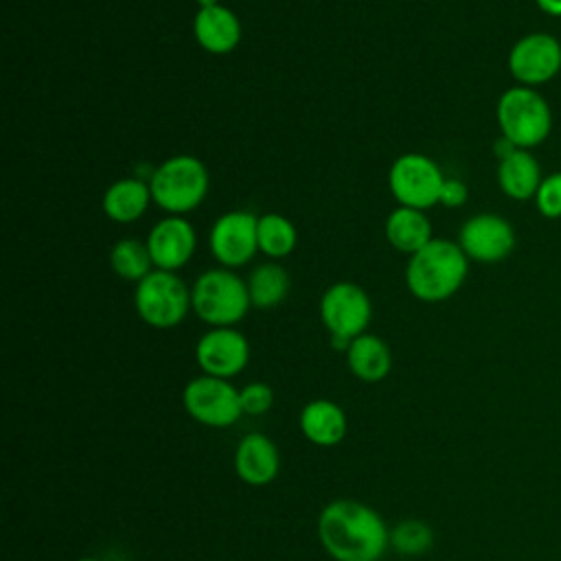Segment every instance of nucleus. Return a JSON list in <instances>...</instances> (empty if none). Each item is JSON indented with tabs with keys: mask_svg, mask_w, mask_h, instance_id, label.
Masks as SVG:
<instances>
[{
	"mask_svg": "<svg viewBox=\"0 0 561 561\" xmlns=\"http://www.w3.org/2000/svg\"><path fill=\"white\" fill-rule=\"evenodd\" d=\"M318 537L335 561H379L390 546L381 515L357 500L329 502L318 517Z\"/></svg>",
	"mask_w": 561,
	"mask_h": 561,
	"instance_id": "1",
	"label": "nucleus"
},
{
	"mask_svg": "<svg viewBox=\"0 0 561 561\" xmlns=\"http://www.w3.org/2000/svg\"><path fill=\"white\" fill-rule=\"evenodd\" d=\"M467 272L469 259L458 241L434 237L419 252L410 254L405 285L414 298L423 302H440L462 287Z\"/></svg>",
	"mask_w": 561,
	"mask_h": 561,
	"instance_id": "2",
	"label": "nucleus"
},
{
	"mask_svg": "<svg viewBox=\"0 0 561 561\" xmlns=\"http://www.w3.org/2000/svg\"><path fill=\"white\" fill-rule=\"evenodd\" d=\"M191 307L210 327H234L252 307L248 283L228 267L204 270L191 287Z\"/></svg>",
	"mask_w": 561,
	"mask_h": 561,
	"instance_id": "3",
	"label": "nucleus"
},
{
	"mask_svg": "<svg viewBox=\"0 0 561 561\" xmlns=\"http://www.w3.org/2000/svg\"><path fill=\"white\" fill-rule=\"evenodd\" d=\"M210 186L206 164L188 153H178L162 160L151 180V197L169 215H184L195 210Z\"/></svg>",
	"mask_w": 561,
	"mask_h": 561,
	"instance_id": "4",
	"label": "nucleus"
},
{
	"mask_svg": "<svg viewBox=\"0 0 561 561\" xmlns=\"http://www.w3.org/2000/svg\"><path fill=\"white\" fill-rule=\"evenodd\" d=\"M495 118L502 136L517 149H533L552 131V110L548 101L528 85L504 90L497 99Z\"/></svg>",
	"mask_w": 561,
	"mask_h": 561,
	"instance_id": "5",
	"label": "nucleus"
},
{
	"mask_svg": "<svg viewBox=\"0 0 561 561\" xmlns=\"http://www.w3.org/2000/svg\"><path fill=\"white\" fill-rule=\"evenodd\" d=\"M134 307L138 318L153 329L178 327L191 307V287L167 270H151L134 289Z\"/></svg>",
	"mask_w": 561,
	"mask_h": 561,
	"instance_id": "6",
	"label": "nucleus"
},
{
	"mask_svg": "<svg viewBox=\"0 0 561 561\" xmlns=\"http://www.w3.org/2000/svg\"><path fill=\"white\" fill-rule=\"evenodd\" d=\"M445 175L425 153H403L388 169V186L399 206L427 210L440 199Z\"/></svg>",
	"mask_w": 561,
	"mask_h": 561,
	"instance_id": "7",
	"label": "nucleus"
},
{
	"mask_svg": "<svg viewBox=\"0 0 561 561\" xmlns=\"http://www.w3.org/2000/svg\"><path fill=\"white\" fill-rule=\"evenodd\" d=\"M182 403L188 416L206 427H230L243 414L239 390L228 379L210 375L191 379L182 390Z\"/></svg>",
	"mask_w": 561,
	"mask_h": 561,
	"instance_id": "8",
	"label": "nucleus"
},
{
	"mask_svg": "<svg viewBox=\"0 0 561 561\" xmlns=\"http://www.w3.org/2000/svg\"><path fill=\"white\" fill-rule=\"evenodd\" d=\"M320 318L329 335L353 340L366 333L373 318V305L364 287L351 280L333 283L320 298Z\"/></svg>",
	"mask_w": 561,
	"mask_h": 561,
	"instance_id": "9",
	"label": "nucleus"
},
{
	"mask_svg": "<svg viewBox=\"0 0 561 561\" xmlns=\"http://www.w3.org/2000/svg\"><path fill=\"white\" fill-rule=\"evenodd\" d=\"M506 64L517 85H543L561 70V42L550 33H528L511 46Z\"/></svg>",
	"mask_w": 561,
	"mask_h": 561,
	"instance_id": "10",
	"label": "nucleus"
},
{
	"mask_svg": "<svg viewBox=\"0 0 561 561\" xmlns=\"http://www.w3.org/2000/svg\"><path fill=\"white\" fill-rule=\"evenodd\" d=\"M259 215L250 210H228L215 219L208 232V245L221 267L234 270L252 261L259 252Z\"/></svg>",
	"mask_w": 561,
	"mask_h": 561,
	"instance_id": "11",
	"label": "nucleus"
},
{
	"mask_svg": "<svg viewBox=\"0 0 561 561\" xmlns=\"http://www.w3.org/2000/svg\"><path fill=\"white\" fill-rule=\"evenodd\" d=\"M458 245L469 261L500 263L515 248V230L502 215L478 213L462 224Z\"/></svg>",
	"mask_w": 561,
	"mask_h": 561,
	"instance_id": "12",
	"label": "nucleus"
},
{
	"mask_svg": "<svg viewBox=\"0 0 561 561\" xmlns=\"http://www.w3.org/2000/svg\"><path fill=\"white\" fill-rule=\"evenodd\" d=\"M195 359L204 375L230 379L250 359V344L234 327H210L195 344Z\"/></svg>",
	"mask_w": 561,
	"mask_h": 561,
	"instance_id": "13",
	"label": "nucleus"
},
{
	"mask_svg": "<svg viewBox=\"0 0 561 561\" xmlns=\"http://www.w3.org/2000/svg\"><path fill=\"white\" fill-rule=\"evenodd\" d=\"M145 243L149 248L153 267L178 272L195 254L197 234L193 224L182 215H167L151 226Z\"/></svg>",
	"mask_w": 561,
	"mask_h": 561,
	"instance_id": "14",
	"label": "nucleus"
},
{
	"mask_svg": "<svg viewBox=\"0 0 561 561\" xmlns=\"http://www.w3.org/2000/svg\"><path fill=\"white\" fill-rule=\"evenodd\" d=\"M280 469V454L274 440L261 432L245 434L234 449V471L252 486L270 484Z\"/></svg>",
	"mask_w": 561,
	"mask_h": 561,
	"instance_id": "15",
	"label": "nucleus"
},
{
	"mask_svg": "<svg viewBox=\"0 0 561 561\" xmlns=\"http://www.w3.org/2000/svg\"><path fill=\"white\" fill-rule=\"evenodd\" d=\"M193 35L206 53L226 55L241 42V22L232 9L219 2L199 7L193 18Z\"/></svg>",
	"mask_w": 561,
	"mask_h": 561,
	"instance_id": "16",
	"label": "nucleus"
},
{
	"mask_svg": "<svg viewBox=\"0 0 561 561\" xmlns=\"http://www.w3.org/2000/svg\"><path fill=\"white\" fill-rule=\"evenodd\" d=\"M300 432L318 447H333L346 436V414L331 399H313L305 403L298 416Z\"/></svg>",
	"mask_w": 561,
	"mask_h": 561,
	"instance_id": "17",
	"label": "nucleus"
},
{
	"mask_svg": "<svg viewBox=\"0 0 561 561\" xmlns=\"http://www.w3.org/2000/svg\"><path fill=\"white\" fill-rule=\"evenodd\" d=\"M153 202L149 182L131 175L112 182L103 193V213L116 224H134Z\"/></svg>",
	"mask_w": 561,
	"mask_h": 561,
	"instance_id": "18",
	"label": "nucleus"
},
{
	"mask_svg": "<svg viewBox=\"0 0 561 561\" xmlns=\"http://www.w3.org/2000/svg\"><path fill=\"white\" fill-rule=\"evenodd\" d=\"M541 180L539 162L528 149H515L497 160V184L502 193L515 202L533 199Z\"/></svg>",
	"mask_w": 561,
	"mask_h": 561,
	"instance_id": "19",
	"label": "nucleus"
},
{
	"mask_svg": "<svg viewBox=\"0 0 561 561\" xmlns=\"http://www.w3.org/2000/svg\"><path fill=\"white\" fill-rule=\"evenodd\" d=\"M346 355L348 370L366 383L381 381L392 368V353L388 344L375 333H362L351 340Z\"/></svg>",
	"mask_w": 561,
	"mask_h": 561,
	"instance_id": "20",
	"label": "nucleus"
},
{
	"mask_svg": "<svg viewBox=\"0 0 561 561\" xmlns=\"http://www.w3.org/2000/svg\"><path fill=\"white\" fill-rule=\"evenodd\" d=\"M388 243L403 254H414L423 245H427L432 237V224L425 215V210L410 208V206H397L383 224Z\"/></svg>",
	"mask_w": 561,
	"mask_h": 561,
	"instance_id": "21",
	"label": "nucleus"
},
{
	"mask_svg": "<svg viewBox=\"0 0 561 561\" xmlns=\"http://www.w3.org/2000/svg\"><path fill=\"white\" fill-rule=\"evenodd\" d=\"M250 302L256 309H272L280 305L289 294V274L276 261H265L256 265L248 276Z\"/></svg>",
	"mask_w": 561,
	"mask_h": 561,
	"instance_id": "22",
	"label": "nucleus"
},
{
	"mask_svg": "<svg viewBox=\"0 0 561 561\" xmlns=\"http://www.w3.org/2000/svg\"><path fill=\"white\" fill-rule=\"evenodd\" d=\"M259 252H263L270 261L285 259L294 252L298 243L296 226L280 213H263L256 224Z\"/></svg>",
	"mask_w": 561,
	"mask_h": 561,
	"instance_id": "23",
	"label": "nucleus"
},
{
	"mask_svg": "<svg viewBox=\"0 0 561 561\" xmlns=\"http://www.w3.org/2000/svg\"><path fill=\"white\" fill-rule=\"evenodd\" d=\"M110 265L114 274L123 280H142L153 267L149 248L138 239H118L110 250Z\"/></svg>",
	"mask_w": 561,
	"mask_h": 561,
	"instance_id": "24",
	"label": "nucleus"
},
{
	"mask_svg": "<svg viewBox=\"0 0 561 561\" xmlns=\"http://www.w3.org/2000/svg\"><path fill=\"white\" fill-rule=\"evenodd\" d=\"M432 541V528L421 519H405L390 530V546L401 554H423Z\"/></svg>",
	"mask_w": 561,
	"mask_h": 561,
	"instance_id": "25",
	"label": "nucleus"
},
{
	"mask_svg": "<svg viewBox=\"0 0 561 561\" xmlns=\"http://www.w3.org/2000/svg\"><path fill=\"white\" fill-rule=\"evenodd\" d=\"M533 199L541 217L559 219L561 217V171L546 175Z\"/></svg>",
	"mask_w": 561,
	"mask_h": 561,
	"instance_id": "26",
	"label": "nucleus"
},
{
	"mask_svg": "<svg viewBox=\"0 0 561 561\" xmlns=\"http://www.w3.org/2000/svg\"><path fill=\"white\" fill-rule=\"evenodd\" d=\"M239 399H241L243 414L259 416V414H265L272 408L274 390L263 381H250L239 390Z\"/></svg>",
	"mask_w": 561,
	"mask_h": 561,
	"instance_id": "27",
	"label": "nucleus"
},
{
	"mask_svg": "<svg viewBox=\"0 0 561 561\" xmlns=\"http://www.w3.org/2000/svg\"><path fill=\"white\" fill-rule=\"evenodd\" d=\"M467 197H469V188H467V184L462 180L445 178L438 204H443L445 208H460L467 202Z\"/></svg>",
	"mask_w": 561,
	"mask_h": 561,
	"instance_id": "28",
	"label": "nucleus"
},
{
	"mask_svg": "<svg viewBox=\"0 0 561 561\" xmlns=\"http://www.w3.org/2000/svg\"><path fill=\"white\" fill-rule=\"evenodd\" d=\"M537 7L552 18H561V0H535Z\"/></svg>",
	"mask_w": 561,
	"mask_h": 561,
	"instance_id": "29",
	"label": "nucleus"
},
{
	"mask_svg": "<svg viewBox=\"0 0 561 561\" xmlns=\"http://www.w3.org/2000/svg\"><path fill=\"white\" fill-rule=\"evenodd\" d=\"M77 561H101V559H94V557H83V559H77Z\"/></svg>",
	"mask_w": 561,
	"mask_h": 561,
	"instance_id": "30",
	"label": "nucleus"
}]
</instances>
